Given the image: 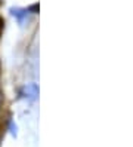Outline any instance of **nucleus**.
<instances>
[{"label": "nucleus", "mask_w": 133, "mask_h": 147, "mask_svg": "<svg viewBox=\"0 0 133 147\" xmlns=\"http://www.w3.org/2000/svg\"><path fill=\"white\" fill-rule=\"evenodd\" d=\"M24 92H25V97L35 98V97H37V94H39V89H37V86H35L34 83H30V85H27L24 88Z\"/></svg>", "instance_id": "f257e3e1"}, {"label": "nucleus", "mask_w": 133, "mask_h": 147, "mask_svg": "<svg viewBox=\"0 0 133 147\" xmlns=\"http://www.w3.org/2000/svg\"><path fill=\"white\" fill-rule=\"evenodd\" d=\"M2 102H3V95H2V91H0V107H2Z\"/></svg>", "instance_id": "f03ea898"}]
</instances>
